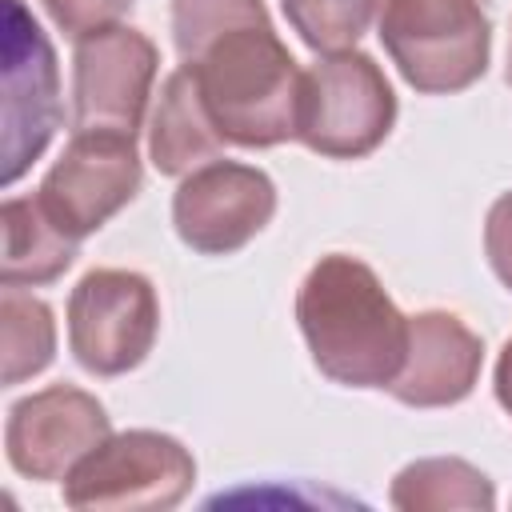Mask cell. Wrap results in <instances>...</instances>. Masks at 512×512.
<instances>
[{"label":"cell","mask_w":512,"mask_h":512,"mask_svg":"<svg viewBox=\"0 0 512 512\" xmlns=\"http://www.w3.org/2000/svg\"><path fill=\"white\" fill-rule=\"evenodd\" d=\"M484 256L496 280L512 292V192L496 196L484 216Z\"/></svg>","instance_id":"obj_19"},{"label":"cell","mask_w":512,"mask_h":512,"mask_svg":"<svg viewBox=\"0 0 512 512\" xmlns=\"http://www.w3.org/2000/svg\"><path fill=\"white\" fill-rule=\"evenodd\" d=\"M4 220V264H0V280L8 288H40L60 280L76 256H80V240L68 236L44 208L36 196H8L0 208Z\"/></svg>","instance_id":"obj_14"},{"label":"cell","mask_w":512,"mask_h":512,"mask_svg":"<svg viewBox=\"0 0 512 512\" xmlns=\"http://www.w3.org/2000/svg\"><path fill=\"white\" fill-rule=\"evenodd\" d=\"M0 332H4V384H20L44 372L56 356V320L44 300L32 292H0Z\"/></svg>","instance_id":"obj_16"},{"label":"cell","mask_w":512,"mask_h":512,"mask_svg":"<svg viewBox=\"0 0 512 512\" xmlns=\"http://www.w3.org/2000/svg\"><path fill=\"white\" fill-rule=\"evenodd\" d=\"M224 148V136L216 132L192 72L180 64L156 100L152 124H148V160L160 176H188L192 168L216 160Z\"/></svg>","instance_id":"obj_13"},{"label":"cell","mask_w":512,"mask_h":512,"mask_svg":"<svg viewBox=\"0 0 512 512\" xmlns=\"http://www.w3.org/2000/svg\"><path fill=\"white\" fill-rule=\"evenodd\" d=\"M508 84H512V44H508Z\"/></svg>","instance_id":"obj_21"},{"label":"cell","mask_w":512,"mask_h":512,"mask_svg":"<svg viewBox=\"0 0 512 512\" xmlns=\"http://www.w3.org/2000/svg\"><path fill=\"white\" fill-rule=\"evenodd\" d=\"M288 28L320 56L348 52L380 16V0H280Z\"/></svg>","instance_id":"obj_17"},{"label":"cell","mask_w":512,"mask_h":512,"mask_svg":"<svg viewBox=\"0 0 512 512\" xmlns=\"http://www.w3.org/2000/svg\"><path fill=\"white\" fill-rule=\"evenodd\" d=\"M108 436L104 404L76 384H48L16 400L4 420L8 464L28 480H64Z\"/></svg>","instance_id":"obj_11"},{"label":"cell","mask_w":512,"mask_h":512,"mask_svg":"<svg viewBox=\"0 0 512 512\" xmlns=\"http://www.w3.org/2000/svg\"><path fill=\"white\" fill-rule=\"evenodd\" d=\"M196 484L192 452L152 428H132L96 444L68 476H64V504L68 508H176Z\"/></svg>","instance_id":"obj_5"},{"label":"cell","mask_w":512,"mask_h":512,"mask_svg":"<svg viewBox=\"0 0 512 512\" xmlns=\"http://www.w3.org/2000/svg\"><path fill=\"white\" fill-rule=\"evenodd\" d=\"M136 140L112 132H72L60 160L44 172L36 200L76 240L100 232L140 192Z\"/></svg>","instance_id":"obj_9"},{"label":"cell","mask_w":512,"mask_h":512,"mask_svg":"<svg viewBox=\"0 0 512 512\" xmlns=\"http://www.w3.org/2000/svg\"><path fill=\"white\" fill-rule=\"evenodd\" d=\"M492 388H496V404L512 416V336L504 340L500 356H496V372H492Z\"/></svg>","instance_id":"obj_20"},{"label":"cell","mask_w":512,"mask_h":512,"mask_svg":"<svg viewBox=\"0 0 512 512\" xmlns=\"http://www.w3.org/2000/svg\"><path fill=\"white\" fill-rule=\"evenodd\" d=\"M296 324L312 364L344 388H384L408 356V316L384 292L380 276L348 256H320L296 292Z\"/></svg>","instance_id":"obj_2"},{"label":"cell","mask_w":512,"mask_h":512,"mask_svg":"<svg viewBox=\"0 0 512 512\" xmlns=\"http://www.w3.org/2000/svg\"><path fill=\"white\" fill-rule=\"evenodd\" d=\"M276 216V184L264 168L240 160H208L172 192L176 236L200 256L240 252Z\"/></svg>","instance_id":"obj_10"},{"label":"cell","mask_w":512,"mask_h":512,"mask_svg":"<svg viewBox=\"0 0 512 512\" xmlns=\"http://www.w3.org/2000/svg\"><path fill=\"white\" fill-rule=\"evenodd\" d=\"M160 300L148 276L128 268H92L68 296V348L92 376H124L152 352Z\"/></svg>","instance_id":"obj_6"},{"label":"cell","mask_w":512,"mask_h":512,"mask_svg":"<svg viewBox=\"0 0 512 512\" xmlns=\"http://www.w3.org/2000/svg\"><path fill=\"white\" fill-rule=\"evenodd\" d=\"M392 508L400 512H424V508H496V488L492 480L460 460V456H428V460H412L396 472L392 488H388Z\"/></svg>","instance_id":"obj_15"},{"label":"cell","mask_w":512,"mask_h":512,"mask_svg":"<svg viewBox=\"0 0 512 512\" xmlns=\"http://www.w3.org/2000/svg\"><path fill=\"white\" fill-rule=\"evenodd\" d=\"M376 36L404 76L424 96H452L488 72L492 24L480 0H384Z\"/></svg>","instance_id":"obj_3"},{"label":"cell","mask_w":512,"mask_h":512,"mask_svg":"<svg viewBox=\"0 0 512 512\" xmlns=\"http://www.w3.org/2000/svg\"><path fill=\"white\" fill-rule=\"evenodd\" d=\"M156 68H160V52L140 28L112 24L76 40L72 132H112L136 140Z\"/></svg>","instance_id":"obj_8"},{"label":"cell","mask_w":512,"mask_h":512,"mask_svg":"<svg viewBox=\"0 0 512 512\" xmlns=\"http://www.w3.org/2000/svg\"><path fill=\"white\" fill-rule=\"evenodd\" d=\"M0 72H4V188H12L52 144L60 128V68L52 40L20 0H0Z\"/></svg>","instance_id":"obj_7"},{"label":"cell","mask_w":512,"mask_h":512,"mask_svg":"<svg viewBox=\"0 0 512 512\" xmlns=\"http://www.w3.org/2000/svg\"><path fill=\"white\" fill-rule=\"evenodd\" d=\"M396 124V92L368 52H332L304 72L296 140L328 160L376 152Z\"/></svg>","instance_id":"obj_4"},{"label":"cell","mask_w":512,"mask_h":512,"mask_svg":"<svg viewBox=\"0 0 512 512\" xmlns=\"http://www.w3.org/2000/svg\"><path fill=\"white\" fill-rule=\"evenodd\" d=\"M484 364V340L444 308H424L408 316V356L388 396L408 408H448L460 404Z\"/></svg>","instance_id":"obj_12"},{"label":"cell","mask_w":512,"mask_h":512,"mask_svg":"<svg viewBox=\"0 0 512 512\" xmlns=\"http://www.w3.org/2000/svg\"><path fill=\"white\" fill-rule=\"evenodd\" d=\"M44 12L52 16V24L68 36V40H84L100 28L120 24V16L136 4V0H40Z\"/></svg>","instance_id":"obj_18"},{"label":"cell","mask_w":512,"mask_h":512,"mask_svg":"<svg viewBox=\"0 0 512 512\" xmlns=\"http://www.w3.org/2000/svg\"><path fill=\"white\" fill-rule=\"evenodd\" d=\"M172 40L224 144L296 140L304 72L264 0H172Z\"/></svg>","instance_id":"obj_1"}]
</instances>
